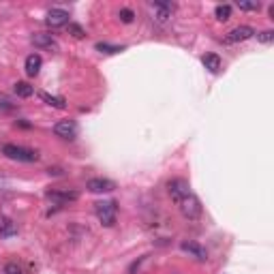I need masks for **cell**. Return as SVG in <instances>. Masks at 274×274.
Segmentation results:
<instances>
[{
	"mask_svg": "<svg viewBox=\"0 0 274 274\" xmlns=\"http://www.w3.org/2000/svg\"><path fill=\"white\" fill-rule=\"evenodd\" d=\"M94 212L101 221V225L105 227H111L116 223V217H118V203L114 199H107V201H97L94 203Z\"/></svg>",
	"mask_w": 274,
	"mask_h": 274,
	"instance_id": "obj_1",
	"label": "cell"
},
{
	"mask_svg": "<svg viewBox=\"0 0 274 274\" xmlns=\"http://www.w3.org/2000/svg\"><path fill=\"white\" fill-rule=\"evenodd\" d=\"M3 154L11 161H20V163H34L39 161V154L30 150V148H22V146H15V144H5L3 146Z\"/></svg>",
	"mask_w": 274,
	"mask_h": 274,
	"instance_id": "obj_2",
	"label": "cell"
},
{
	"mask_svg": "<svg viewBox=\"0 0 274 274\" xmlns=\"http://www.w3.org/2000/svg\"><path fill=\"white\" fill-rule=\"evenodd\" d=\"M178 206H180V212H182L184 219H191V221L199 219V214H201V203H199V199H197L195 195L188 193L184 199L178 201Z\"/></svg>",
	"mask_w": 274,
	"mask_h": 274,
	"instance_id": "obj_3",
	"label": "cell"
},
{
	"mask_svg": "<svg viewBox=\"0 0 274 274\" xmlns=\"http://www.w3.org/2000/svg\"><path fill=\"white\" fill-rule=\"evenodd\" d=\"M188 188H191V186H188V182H186V180H182V178H176V180H171V182L167 184V191H169L171 199H174L176 203H178L180 199H184V197L191 193Z\"/></svg>",
	"mask_w": 274,
	"mask_h": 274,
	"instance_id": "obj_4",
	"label": "cell"
},
{
	"mask_svg": "<svg viewBox=\"0 0 274 274\" xmlns=\"http://www.w3.org/2000/svg\"><path fill=\"white\" fill-rule=\"evenodd\" d=\"M54 135L62 137V140H75L77 137V124L73 120H60L54 124Z\"/></svg>",
	"mask_w": 274,
	"mask_h": 274,
	"instance_id": "obj_5",
	"label": "cell"
},
{
	"mask_svg": "<svg viewBox=\"0 0 274 274\" xmlns=\"http://www.w3.org/2000/svg\"><path fill=\"white\" fill-rule=\"evenodd\" d=\"M152 7H154V17H157V22H161V24L169 22V17L176 9L174 3H165V0H157V3H152Z\"/></svg>",
	"mask_w": 274,
	"mask_h": 274,
	"instance_id": "obj_6",
	"label": "cell"
},
{
	"mask_svg": "<svg viewBox=\"0 0 274 274\" xmlns=\"http://www.w3.org/2000/svg\"><path fill=\"white\" fill-rule=\"evenodd\" d=\"M32 45L39 47V49H51V51H58V41L51 37L47 32H37L32 37Z\"/></svg>",
	"mask_w": 274,
	"mask_h": 274,
	"instance_id": "obj_7",
	"label": "cell"
},
{
	"mask_svg": "<svg viewBox=\"0 0 274 274\" xmlns=\"http://www.w3.org/2000/svg\"><path fill=\"white\" fill-rule=\"evenodd\" d=\"M45 24L49 28H60V26H66L68 24V13L64 9H51L45 17Z\"/></svg>",
	"mask_w": 274,
	"mask_h": 274,
	"instance_id": "obj_8",
	"label": "cell"
},
{
	"mask_svg": "<svg viewBox=\"0 0 274 274\" xmlns=\"http://www.w3.org/2000/svg\"><path fill=\"white\" fill-rule=\"evenodd\" d=\"M251 37H255V30L251 28V26H238V28L227 32L225 43H240V41H246Z\"/></svg>",
	"mask_w": 274,
	"mask_h": 274,
	"instance_id": "obj_9",
	"label": "cell"
},
{
	"mask_svg": "<svg viewBox=\"0 0 274 274\" xmlns=\"http://www.w3.org/2000/svg\"><path fill=\"white\" fill-rule=\"evenodd\" d=\"M86 186H88L90 193H109V191H114L116 188V184L107 178H92V180H88V184Z\"/></svg>",
	"mask_w": 274,
	"mask_h": 274,
	"instance_id": "obj_10",
	"label": "cell"
},
{
	"mask_svg": "<svg viewBox=\"0 0 274 274\" xmlns=\"http://www.w3.org/2000/svg\"><path fill=\"white\" fill-rule=\"evenodd\" d=\"M77 197H80V195H77L75 191H47V199L58 203V206L68 203V201H75Z\"/></svg>",
	"mask_w": 274,
	"mask_h": 274,
	"instance_id": "obj_11",
	"label": "cell"
},
{
	"mask_svg": "<svg viewBox=\"0 0 274 274\" xmlns=\"http://www.w3.org/2000/svg\"><path fill=\"white\" fill-rule=\"evenodd\" d=\"M180 248H182V251H186V253H191L195 259H199V261L208 259V253H206V248L199 246L197 242H182V244H180Z\"/></svg>",
	"mask_w": 274,
	"mask_h": 274,
	"instance_id": "obj_12",
	"label": "cell"
},
{
	"mask_svg": "<svg viewBox=\"0 0 274 274\" xmlns=\"http://www.w3.org/2000/svg\"><path fill=\"white\" fill-rule=\"evenodd\" d=\"M41 64H43L41 56H39V54H30L28 58H26V73H28L30 77L39 75V71H41Z\"/></svg>",
	"mask_w": 274,
	"mask_h": 274,
	"instance_id": "obj_13",
	"label": "cell"
},
{
	"mask_svg": "<svg viewBox=\"0 0 274 274\" xmlns=\"http://www.w3.org/2000/svg\"><path fill=\"white\" fill-rule=\"evenodd\" d=\"M201 62H203V66L208 68L210 73H219L221 71V58L217 54H206L201 58Z\"/></svg>",
	"mask_w": 274,
	"mask_h": 274,
	"instance_id": "obj_14",
	"label": "cell"
},
{
	"mask_svg": "<svg viewBox=\"0 0 274 274\" xmlns=\"http://www.w3.org/2000/svg\"><path fill=\"white\" fill-rule=\"evenodd\" d=\"M13 90H15V94L20 99H28V97H32V94H34V88H32L28 82H17L13 86Z\"/></svg>",
	"mask_w": 274,
	"mask_h": 274,
	"instance_id": "obj_15",
	"label": "cell"
},
{
	"mask_svg": "<svg viewBox=\"0 0 274 274\" xmlns=\"http://www.w3.org/2000/svg\"><path fill=\"white\" fill-rule=\"evenodd\" d=\"M39 97L47 103V105H51V107H56V109H64L66 107V101L64 99H60V97H51V94H47V92H39Z\"/></svg>",
	"mask_w": 274,
	"mask_h": 274,
	"instance_id": "obj_16",
	"label": "cell"
},
{
	"mask_svg": "<svg viewBox=\"0 0 274 274\" xmlns=\"http://www.w3.org/2000/svg\"><path fill=\"white\" fill-rule=\"evenodd\" d=\"M17 234V225L13 221H5L3 223V227H0V238H11V236H15Z\"/></svg>",
	"mask_w": 274,
	"mask_h": 274,
	"instance_id": "obj_17",
	"label": "cell"
},
{
	"mask_svg": "<svg viewBox=\"0 0 274 274\" xmlns=\"http://www.w3.org/2000/svg\"><path fill=\"white\" fill-rule=\"evenodd\" d=\"M214 15H217L219 22H227L231 17V7L229 5H219L217 9H214Z\"/></svg>",
	"mask_w": 274,
	"mask_h": 274,
	"instance_id": "obj_18",
	"label": "cell"
},
{
	"mask_svg": "<svg viewBox=\"0 0 274 274\" xmlns=\"http://www.w3.org/2000/svg\"><path fill=\"white\" fill-rule=\"evenodd\" d=\"M97 51H101V54H118V51H122V45H109V43H97Z\"/></svg>",
	"mask_w": 274,
	"mask_h": 274,
	"instance_id": "obj_19",
	"label": "cell"
},
{
	"mask_svg": "<svg viewBox=\"0 0 274 274\" xmlns=\"http://www.w3.org/2000/svg\"><path fill=\"white\" fill-rule=\"evenodd\" d=\"M238 9L240 11H259L261 3H248V0H238Z\"/></svg>",
	"mask_w": 274,
	"mask_h": 274,
	"instance_id": "obj_20",
	"label": "cell"
},
{
	"mask_svg": "<svg viewBox=\"0 0 274 274\" xmlns=\"http://www.w3.org/2000/svg\"><path fill=\"white\" fill-rule=\"evenodd\" d=\"M118 17H120V22H124V24H131V22L135 20V13L131 11V9H120Z\"/></svg>",
	"mask_w": 274,
	"mask_h": 274,
	"instance_id": "obj_21",
	"label": "cell"
},
{
	"mask_svg": "<svg viewBox=\"0 0 274 274\" xmlns=\"http://www.w3.org/2000/svg\"><path fill=\"white\" fill-rule=\"evenodd\" d=\"M68 34H73L75 39H82L86 32H84V28H82L80 24H68Z\"/></svg>",
	"mask_w": 274,
	"mask_h": 274,
	"instance_id": "obj_22",
	"label": "cell"
},
{
	"mask_svg": "<svg viewBox=\"0 0 274 274\" xmlns=\"http://www.w3.org/2000/svg\"><path fill=\"white\" fill-rule=\"evenodd\" d=\"M5 274H24V270H22V265H17V263H7Z\"/></svg>",
	"mask_w": 274,
	"mask_h": 274,
	"instance_id": "obj_23",
	"label": "cell"
},
{
	"mask_svg": "<svg viewBox=\"0 0 274 274\" xmlns=\"http://www.w3.org/2000/svg\"><path fill=\"white\" fill-rule=\"evenodd\" d=\"M257 39H259L261 43H270L274 39V30H263V32L257 34Z\"/></svg>",
	"mask_w": 274,
	"mask_h": 274,
	"instance_id": "obj_24",
	"label": "cell"
},
{
	"mask_svg": "<svg viewBox=\"0 0 274 274\" xmlns=\"http://www.w3.org/2000/svg\"><path fill=\"white\" fill-rule=\"evenodd\" d=\"M0 109H5V111H11V109H13V103L9 101L7 97H0Z\"/></svg>",
	"mask_w": 274,
	"mask_h": 274,
	"instance_id": "obj_25",
	"label": "cell"
}]
</instances>
